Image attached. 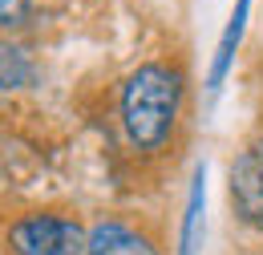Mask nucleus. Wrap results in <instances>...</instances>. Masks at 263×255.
I'll list each match as a JSON object with an SVG mask.
<instances>
[{
    "mask_svg": "<svg viewBox=\"0 0 263 255\" xmlns=\"http://www.w3.org/2000/svg\"><path fill=\"white\" fill-rule=\"evenodd\" d=\"M186 105H191V81L178 61L158 57V61L138 65L122 81V97H118L126 146L142 158L166 154L182 134Z\"/></svg>",
    "mask_w": 263,
    "mask_h": 255,
    "instance_id": "obj_1",
    "label": "nucleus"
},
{
    "mask_svg": "<svg viewBox=\"0 0 263 255\" xmlns=\"http://www.w3.org/2000/svg\"><path fill=\"white\" fill-rule=\"evenodd\" d=\"M89 227L77 211H29L4 231L8 255H85Z\"/></svg>",
    "mask_w": 263,
    "mask_h": 255,
    "instance_id": "obj_2",
    "label": "nucleus"
},
{
    "mask_svg": "<svg viewBox=\"0 0 263 255\" xmlns=\"http://www.w3.org/2000/svg\"><path fill=\"white\" fill-rule=\"evenodd\" d=\"M85 255H162L154 231L126 215H105L89 227Z\"/></svg>",
    "mask_w": 263,
    "mask_h": 255,
    "instance_id": "obj_3",
    "label": "nucleus"
},
{
    "mask_svg": "<svg viewBox=\"0 0 263 255\" xmlns=\"http://www.w3.org/2000/svg\"><path fill=\"white\" fill-rule=\"evenodd\" d=\"M231 203L247 223H263V138L231 162Z\"/></svg>",
    "mask_w": 263,
    "mask_h": 255,
    "instance_id": "obj_4",
    "label": "nucleus"
},
{
    "mask_svg": "<svg viewBox=\"0 0 263 255\" xmlns=\"http://www.w3.org/2000/svg\"><path fill=\"white\" fill-rule=\"evenodd\" d=\"M247 12H251V0H239V4H235V12H231L227 29H223V41H219V53H215V65H211V77H206V85H211V89H219V85H223L231 61H235L239 37H243V29H247Z\"/></svg>",
    "mask_w": 263,
    "mask_h": 255,
    "instance_id": "obj_5",
    "label": "nucleus"
},
{
    "mask_svg": "<svg viewBox=\"0 0 263 255\" xmlns=\"http://www.w3.org/2000/svg\"><path fill=\"white\" fill-rule=\"evenodd\" d=\"M36 81V61L25 45L0 37V89H25Z\"/></svg>",
    "mask_w": 263,
    "mask_h": 255,
    "instance_id": "obj_6",
    "label": "nucleus"
},
{
    "mask_svg": "<svg viewBox=\"0 0 263 255\" xmlns=\"http://www.w3.org/2000/svg\"><path fill=\"white\" fill-rule=\"evenodd\" d=\"M202 198H206V170L198 166L191 194H186V219H182V239H178V255H195L198 239H202Z\"/></svg>",
    "mask_w": 263,
    "mask_h": 255,
    "instance_id": "obj_7",
    "label": "nucleus"
},
{
    "mask_svg": "<svg viewBox=\"0 0 263 255\" xmlns=\"http://www.w3.org/2000/svg\"><path fill=\"white\" fill-rule=\"evenodd\" d=\"M36 12V0H0V29H21Z\"/></svg>",
    "mask_w": 263,
    "mask_h": 255,
    "instance_id": "obj_8",
    "label": "nucleus"
}]
</instances>
